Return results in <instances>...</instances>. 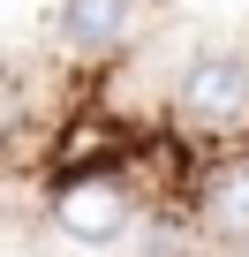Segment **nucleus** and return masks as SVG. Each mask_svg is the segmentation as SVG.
Returning a JSON list of instances; mask_svg holds the SVG:
<instances>
[{"mask_svg": "<svg viewBox=\"0 0 249 257\" xmlns=\"http://www.w3.org/2000/svg\"><path fill=\"white\" fill-rule=\"evenodd\" d=\"M181 121H196V128H241L249 121V46H219V53L189 61Z\"/></svg>", "mask_w": 249, "mask_h": 257, "instance_id": "2", "label": "nucleus"}, {"mask_svg": "<svg viewBox=\"0 0 249 257\" xmlns=\"http://www.w3.org/2000/svg\"><path fill=\"white\" fill-rule=\"evenodd\" d=\"M196 219H204V234H211V242H226V249H249V159H234V167L204 174Z\"/></svg>", "mask_w": 249, "mask_h": 257, "instance_id": "4", "label": "nucleus"}, {"mask_svg": "<svg viewBox=\"0 0 249 257\" xmlns=\"http://www.w3.org/2000/svg\"><path fill=\"white\" fill-rule=\"evenodd\" d=\"M46 212H53V227L68 242H121L129 219H136V189H129L121 167H83V174H61L53 182Z\"/></svg>", "mask_w": 249, "mask_h": 257, "instance_id": "1", "label": "nucleus"}, {"mask_svg": "<svg viewBox=\"0 0 249 257\" xmlns=\"http://www.w3.org/2000/svg\"><path fill=\"white\" fill-rule=\"evenodd\" d=\"M136 31V0H61L53 8V38L68 53H113Z\"/></svg>", "mask_w": 249, "mask_h": 257, "instance_id": "3", "label": "nucleus"}]
</instances>
